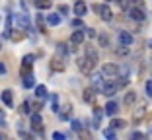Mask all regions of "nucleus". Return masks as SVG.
I'll return each instance as SVG.
<instances>
[{"mask_svg": "<svg viewBox=\"0 0 152 140\" xmlns=\"http://www.w3.org/2000/svg\"><path fill=\"white\" fill-rule=\"evenodd\" d=\"M78 68H80L82 74H92L94 68H96V60L90 59L88 54H86V57H80V59H78Z\"/></svg>", "mask_w": 152, "mask_h": 140, "instance_id": "1", "label": "nucleus"}, {"mask_svg": "<svg viewBox=\"0 0 152 140\" xmlns=\"http://www.w3.org/2000/svg\"><path fill=\"white\" fill-rule=\"evenodd\" d=\"M94 12L99 14V18H102L103 22H111V18H113L111 8H109V6H105V4H96L94 6Z\"/></svg>", "mask_w": 152, "mask_h": 140, "instance_id": "2", "label": "nucleus"}, {"mask_svg": "<svg viewBox=\"0 0 152 140\" xmlns=\"http://www.w3.org/2000/svg\"><path fill=\"white\" fill-rule=\"evenodd\" d=\"M64 68H66V64H64V54L58 53L57 57L51 59V70H53V72H63Z\"/></svg>", "mask_w": 152, "mask_h": 140, "instance_id": "3", "label": "nucleus"}, {"mask_svg": "<svg viewBox=\"0 0 152 140\" xmlns=\"http://www.w3.org/2000/svg\"><path fill=\"white\" fill-rule=\"evenodd\" d=\"M119 72H121V68L117 64H103V68H102V74L107 78H117Z\"/></svg>", "mask_w": 152, "mask_h": 140, "instance_id": "4", "label": "nucleus"}, {"mask_svg": "<svg viewBox=\"0 0 152 140\" xmlns=\"http://www.w3.org/2000/svg\"><path fill=\"white\" fill-rule=\"evenodd\" d=\"M84 39H86V31H82L80 27H78V29H76V31L70 35V45L78 47V45H82V43H84Z\"/></svg>", "mask_w": 152, "mask_h": 140, "instance_id": "5", "label": "nucleus"}, {"mask_svg": "<svg viewBox=\"0 0 152 140\" xmlns=\"http://www.w3.org/2000/svg\"><path fill=\"white\" fill-rule=\"evenodd\" d=\"M119 82H105V86H103L102 94L103 95H107V97H111V95H115V91L119 90Z\"/></svg>", "mask_w": 152, "mask_h": 140, "instance_id": "6", "label": "nucleus"}, {"mask_svg": "<svg viewBox=\"0 0 152 140\" xmlns=\"http://www.w3.org/2000/svg\"><path fill=\"white\" fill-rule=\"evenodd\" d=\"M129 16H131V20H134V22H142L146 16H144V10H142V6H134V8H131L129 10Z\"/></svg>", "mask_w": 152, "mask_h": 140, "instance_id": "7", "label": "nucleus"}, {"mask_svg": "<svg viewBox=\"0 0 152 140\" xmlns=\"http://www.w3.org/2000/svg\"><path fill=\"white\" fill-rule=\"evenodd\" d=\"M41 127H43V121H41V115H39V111H35V113L31 115V128H33V131H37L39 134H43V131H41Z\"/></svg>", "mask_w": 152, "mask_h": 140, "instance_id": "8", "label": "nucleus"}, {"mask_svg": "<svg viewBox=\"0 0 152 140\" xmlns=\"http://www.w3.org/2000/svg\"><path fill=\"white\" fill-rule=\"evenodd\" d=\"M10 39H12L14 43H20V41H23V39H26V31H23V27L12 29V33H10Z\"/></svg>", "mask_w": 152, "mask_h": 140, "instance_id": "9", "label": "nucleus"}, {"mask_svg": "<svg viewBox=\"0 0 152 140\" xmlns=\"http://www.w3.org/2000/svg\"><path fill=\"white\" fill-rule=\"evenodd\" d=\"M0 99H2V103H4L6 107H12V105H14L12 90H4V91H2V94H0Z\"/></svg>", "mask_w": 152, "mask_h": 140, "instance_id": "10", "label": "nucleus"}, {"mask_svg": "<svg viewBox=\"0 0 152 140\" xmlns=\"http://www.w3.org/2000/svg\"><path fill=\"white\" fill-rule=\"evenodd\" d=\"M103 86H105V82H103V74H94V76H92V88H96V90L102 91Z\"/></svg>", "mask_w": 152, "mask_h": 140, "instance_id": "11", "label": "nucleus"}, {"mask_svg": "<svg viewBox=\"0 0 152 140\" xmlns=\"http://www.w3.org/2000/svg\"><path fill=\"white\" fill-rule=\"evenodd\" d=\"M119 43L121 45H133V35L129 31H119Z\"/></svg>", "mask_w": 152, "mask_h": 140, "instance_id": "12", "label": "nucleus"}, {"mask_svg": "<svg viewBox=\"0 0 152 140\" xmlns=\"http://www.w3.org/2000/svg\"><path fill=\"white\" fill-rule=\"evenodd\" d=\"M86 12H88V6H86V2H84V0H78V2L74 4V14H76V16H84Z\"/></svg>", "mask_w": 152, "mask_h": 140, "instance_id": "13", "label": "nucleus"}, {"mask_svg": "<svg viewBox=\"0 0 152 140\" xmlns=\"http://www.w3.org/2000/svg\"><path fill=\"white\" fill-rule=\"evenodd\" d=\"M119 111V105L115 103V101H107V105H105V115H109V117H113V115Z\"/></svg>", "mask_w": 152, "mask_h": 140, "instance_id": "14", "label": "nucleus"}, {"mask_svg": "<svg viewBox=\"0 0 152 140\" xmlns=\"http://www.w3.org/2000/svg\"><path fill=\"white\" fill-rule=\"evenodd\" d=\"M144 113H146V103H144V101H142V103L139 105V109H137V111H134V113H133L134 121H140V119L144 117Z\"/></svg>", "mask_w": 152, "mask_h": 140, "instance_id": "15", "label": "nucleus"}, {"mask_svg": "<svg viewBox=\"0 0 152 140\" xmlns=\"http://www.w3.org/2000/svg\"><path fill=\"white\" fill-rule=\"evenodd\" d=\"M16 22H18L20 27H23V29H29V20H27L26 14H20V16H16Z\"/></svg>", "mask_w": 152, "mask_h": 140, "instance_id": "16", "label": "nucleus"}, {"mask_svg": "<svg viewBox=\"0 0 152 140\" xmlns=\"http://www.w3.org/2000/svg\"><path fill=\"white\" fill-rule=\"evenodd\" d=\"M105 113V109H102V107H96L94 109V127L98 128L99 127V121H102V115Z\"/></svg>", "mask_w": 152, "mask_h": 140, "instance_id": "17", "label": "nucleus"}, {"mask_svg": "<svg viewBox=\"0 0 152 140\" xmlns=\"http://www.w3.org/2000/svg\"><path fill=\"white\" fill-rule=\"evenodd\" d=\"M53 6V0H35V8L37 10H49Z\"/></svg>", "mask_w": 152, "mask_h": 140, "instance_id": "18", "label": "nucleus"}, {"mask_svg": "<svg viewBox=\"0 0 152 140\" xmlns=\"http://www.w3.org/2000/svg\"><path fill=\"white\" fill-rule=\"evenodd\" d=\"M33 86H35V76H33V74L23 76V88H27V90H29V88H33Z\"/></svg>", "mask_w": 152, "mask_h": 140, "instance_id": "19", "label": "nucleus"}, {"mask_svg": "<svg viewBox=\"0 0 152 140\" xmlns=\"http://www.w3.org/2000/svg\"><path fill=\"white\" fill-rule=\"evenodd\" d=\"M94 94H96V88H86L84 90V95H82V97H84V101H94Z\"/></svg>", "mask_w": 152, "mask_h": 140, "instance_id": "20", "label": "nucleus"}, {"mask_svg": "<svg viewBox=\"0 0 152 140\" xmlns=\"http://www.w3.org/2000/svg\"><path fill=\"white\" fill-rule=\"evenodd\" d=\"M47 23H49V25H58V23H61V16H58V14H49V16H47Z\"/></svg>", "mask_w": 152, "mask_h": 140, "instance_id": "21", "label": "nucleus"}, {"mask_svg": "<svg viewBox=\"0 0 152 140\" xmlns=\"http://www.w3.org/2000/svg\"><path fill=\"white\" fill-rule=\"evenodd\" d=\"M134 101H137V94H134V91H129V94L125 95V101H123V103H125L127 107H131Z\"/></svg>", "mask_w": 152, "mask_h": 140, "instance_id": "22", "label": "nucleus"}, {"mask_svg": "<svg viewBox=\"0 0 152 140\" xmlns=\"http://www.w3.org/2000/svg\"><path fill=\"white\" fill-rule=\"evenodd\" d=\"M86 54H88L90 59H94L96 62H98V51H96L92 45H88V47H86Z\"/></svg>", "mask_w": 152, "mask_h": 140, "instance_id": "23", "label": "nucleus"}, {"mask_svg": "<svg viewBox=\"0 0 152 140\" xmlns=\"http://www.w3.org/2000/svg\"><path fill=\"white\" fill-rule=\"evenodd\" d=\"M111 127L113 128H125L127 123L123 121V119H111Z\"/></svg>", "mask_w": 152, "mask_h": 140, "instance_id": "24", "label": "nucleus"}, {"mask_svg": "<svg viewBox=\"0 0 152 140\" xmlns=\"http://www.w3.org/2000/svg\"><path fill=\"white\" fill-rule=\"evenodd\" d=\"M98 41H99V45H102V47H109V37H107V33H99V35H98Z\"/></svg>", "mask_w": 152, "mask_h": 140, "instance_id": "25", "label": "nucleus"}, {"mask_svg": "<svg viewBox=\"0 0 152 140\" xmlns=\"http://www.w3.org/2000/svg\"><path fill=\"white\" fill-rule=\"evenodd\" d=\"M35 95L39 97V99H43L45 95H47V88H45V86H37L35 88Z\"/></svg>", "mask_w": 152, "mask_h": 140, "instance_id": "26", "label": "nucleus"}, {"mask_svg": "<svg viewBox=\"0 0 152 140\" xmlns=\"http://www.w3.org/2000/svg\"><path fill=\"white\" fill-rule=\"evenodd\" d=\"M35 22H37V27H39V31H41V33H47V29H45V22H43V18H41V16H37Z\"/></svg>", "mask_w": 152, "mask_h": 140, "instance_id": "27", "label": "nucleus"}, {"mask_svg": "<svg viewBox=\"0 0 152 140\" xmlns=\"http://www.w3.org/2000/svg\"><path fill=\"white\" fill-rule=\"evenodd\" d=\"M115 53H117V54H119V57H125V54H127V53H129V47H127V45H121V49H117V51H115Z\"/></svg>", "mask_w": 152, "mask_h": 140, "instance_id": "28", "label": "nucleus"}, {"mask_svg": "<svg viewBox=\"0 0 152 140\" xmlns=\"http://www.w3.org/2000/svg\"><path fill=\"white\" fill-rule=\"evenodd\" d=\"M144 88H146V95H148V97H152V80H148L146 84H144Z\"/></svg>", "mask_w": 152, "mask_h": 140, "instance_id": "29", "label": "nucleus"}, {"mask_svg": "<svg viewBox=\"0 0 152 140\" xmlns=\"http://www.w3.org/2000/svg\"><path fill=\"white\" fill-rule=\"evenodd\" d=\"M103 134H105V138H115V128H107V131H105V132H103Z\"/></svg>", "mask_w": 152, "mask_h": 140, "instance_id": "30", "label": "nucleus"}, {"mask_svg": "<svg viewBox=\"0 0 152 140\" xmlns=\"http://www.w3.org/2000/svg\"><path fill=\"white\" fill-rule=\"evenodd\" d=\"M68 12H70V10H68L66 4H61V6H58V14H61V16H64V14H68Z\"/></svg>", "mask_w": 152, "mask_h": 140, "instance_id": "31", "label": "nucleus"}, {"mask_svg": "<svg viewBox=\"0 0 152 140\" xmlns=\"http://www.w3.org/2000/svg\"><path fill=\"white\" fill-rule=\"evenodd\" d=\"M72 131H76V132H80V131H82L80 121H72Z\"/></svg>", "mask_w": 152, "mask_h": 140, "instance_id": "32", "label": "nucleus"}, {"mask_svg": "<svg viewBox=\"0 0 152 140\" xmlns=\"http://www.w3.org/2000/svg\"><path fill=\"white\" fill-rule=\"evenodd\" d=\"M20 111H22V113H29V103H27V101H23L22 107H20Z\"/></svg>", "mask_w": 152, "mask_h": 140, "instance_id": "33", "label": "nucleus"}, {"mask_svg": "<svg viewBox=\"0 0 152 140\" xmlns=\"http://www.w3.org/2000/svg\"><path fill=\"white\" fill-rule=\"evenodd\" d=\"M0 127H2V128L6 127V115H4V111H0Z\"/></svg>", "mask_w": 152, "mask_h": 140, "instance_id": "34", "label": "nucleus"}, {"mask_svg": "<svg viewBox=\"0 0 152 140\" xmlns=\"http://www.w3.org/2000/svg\"><path fill=\"white\" fill-rule=\"evenodd\" d=\"M86 35H88V37H96L98 33H96V29H92V27H88V29H86Z\"/></svg>", "mask_w": 152, "mask_h": 140, "instance_id": "35", "label": "nucleus"}, {"mask_svg": "<svg viewBox=\"0 0 152 140\" xmlns=\"http://www.w3.org/2000/svg\"><path fill=\"white\" fill-rule=\"evenodd\" d=\"M53 138H55V140H64L66 136H64L63 132H55V134H53Z\"/></svg>", "mask_w": 152, "mask_h": 140, "instance_id": "36", "label": "nucleus"}, {"mask_svg": "<svg viewBox=\"0 0 152 140\" xmlns=\"http://www.w3.org/2000/svg\"><path fill=\"white\" fill-rule=\"evenodd\" d=\"M72 25H74V27H84V23H82V20H80V18H76L74 22H72Z\"/></svg>", "mask_w": 152, "mask_h": 140, "instance_id": "37", "label": "nucleus"}, {"mask_svg": "<svg viewBox=\"0 0 152 140\" xmlns=\"http://www.w3.org/2000/svg\"><path fill=\"white\" fill-rule=\"evenodd\" d=\"M131 138H134V140H137V138H144V134H142V132H133Z\"/></svg>", "mask_w": 152, "mask_h": 140, "instance_id": "38", "label": "nucleus"}, {"mask_svg": "<svg viewBox=\"0 0 152 140\" xmlns=\"http://www.w3.org/2000/svg\"><path fill=\"white\" fill-rule=\"evenodd\" d=\"M131 4L133 6H142V0H131Z\"/></svg>", "mask_w": 152, "mask_h": 140, "instance_id": "39", "label": "nucleus"}, {"mask_svg": "<svg viewBox=\"0 0 152 140\" xmlns=\"http://www.w3.org/2000/svg\"><path fill=\"white\" fill-rule=\"evenodd\" d=\"M33 109H35V111H39V109H41V101H37V103H33Z\"/></svg>", "mask_w": 152, "mask_h": 140, "instance_id": "40", "label": "nucleus"}, {"mask_svg": "<svg viewBox=\"0 0 152 140\" xmlns=\"http://www.w3.org/2000/svg\"><path fill=\"white\" fill-rule=\"evenodd\" d=\"M0 74H6V66L4 64H0Z\"/></svg>", "mask_w": 152, "mask_h": 140, "instance_id": "41", "label": "nucleus"}, {"mask_svg": "<svg viewBox=\"0 0 152 140\" xmlns=\"http://www.w3.org/2000/svg\"><path fill=\"white\" fill-rule=\"evenodd\" d=\"M148 47H150V49H152V39H150V41H148Z\"/></svg>", "mask_w": 152, "mask_h": 140, "instance_id": "42", "label": "nucleus"}]
</instances>
